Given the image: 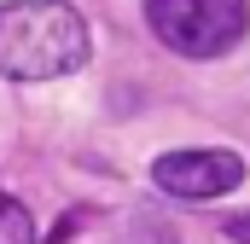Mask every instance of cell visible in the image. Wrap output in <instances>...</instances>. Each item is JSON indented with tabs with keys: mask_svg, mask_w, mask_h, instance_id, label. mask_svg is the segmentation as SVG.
<instances>
[{
	"mask_svg": "<svg viewBox=\"0 0 250 244\" xmlns=\"http://www.w3.org/2000/svg\"><path fill=\"white\" fill-rule=\"evenodd\" d=\"M87 64V23L70 0H0V76L53 81Z\"/></svg>",
	"mask_w": 250,
	"mask_h": 244,
	"instance_id": "obj_1",
	"label": "cell"
},
{
	"mask_svg": "<svg viewBox=\"0 0 250 244\" xmlns=\"http://www.w3.org/2000/svg\"><path fill=\"white\" fill-rule=\"evenodd\" d=\"M146 23L181 59H221L245 41L250 6L245 0H146Z\"/></svg>",
	"mask_w": 250,
	"mask_h": 244,
	"instance_id": "obj_2",
	"label": "cell"
},
{
	"mask_svg": "<svg viewBox=\"0 0 250 244\" xmlns=\"http://www.w3.org/2000/svg\"><path fill=\"white\" fill-rule=\"evenodd\" d=\"M227 239H233V244H250V209H245V215H227Z\"/></svg>",
	"mask_w": 250,
	"mask_h": 244,
	"instance_id": "obj_5",
	"label": "cell"
},
{
	"mask_svg": "<svg viewBox=\"0 0 250 244\" xmlns=\"http://www.w3.org/2000/svg\"><path fill=\"white\" fill-rule=\"evenodd\" d=\"M151 181L169 198H221L245 181V157L227 145H204V151H169L151 163Z\"/></svg>",
	"mask_w": 250,
	"mask_h": 244,
	"instance_id": "obj_3",
	"label": "cell"
},
{
	"mask_svg": "<svg viewBox=\"0 0 250 244\" xmlns=\"http://www.w3.org/2000/svg\"><path fill=\"white\" fill-rule=\"evenodd\" d=\"M0 244H35V221H29V209H23L18 198H6V192H0Z\"/></svg>",
	"mask_w": 250,
	"mask_h": 244,
	"instance_id": "obj_4",
	"label": "cell"
}]
</instances>
